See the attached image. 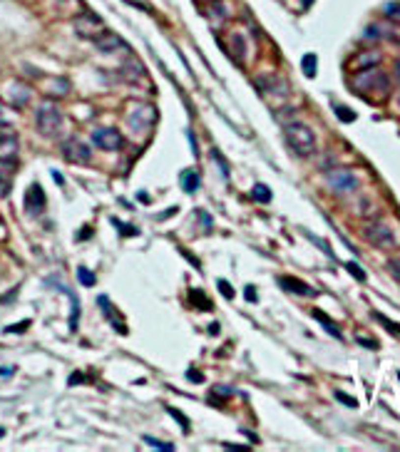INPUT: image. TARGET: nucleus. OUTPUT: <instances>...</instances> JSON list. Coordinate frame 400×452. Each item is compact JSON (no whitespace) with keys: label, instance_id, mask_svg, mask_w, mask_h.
Instances as JSON below:
<instances>
[{"label":"nucleus","instance_id":"nucleus-13","mask_svg":"<svg viewBox=\"0 0 400 452\" xmlns=\"http://www.w3.org/2000/svg\"><path fill=\"white\" fill-rule=\"evenodd\" d=\"M97 306L105 311V316H107V321L112 323V328H114V330H125V328H122V318H117V316H114L112 303H109V298H107V296H100V298H97Z\"/></svg>","mask_w":400,"mask_h":452},{"label":"nucleus","instance_id":"nucleus-1","mask_svg":"<svg viewBox=\"0 0 400 452\" xmlns=\"http://www.w3.org/2000/svg\"><path fill=\"white\" fill-rule=\"evenodd\" d=\"M35 127L43 137H57L65 127V117L57 104H40L35 115Z\"/></svg>","mask_w":400,"mask_h":452},{"label":"nucleus","instance_id":"nucleus-26","mask_svg":"<svg viewBox=\"0 0 400 452\" xmlns=\"http://www.w3.org/2000/svg\"><path fill=\"white\" fill-rule=\"evenodd\" d=\"M167 410H169V415H172V418H177V420L182 423V427H184V430H189V420H187V415H182V412H179V410H174V407H167Z\"/></svg>","mask_w":400,"mask_h":452},{"label":"nucleus","instance_id":"nucleus-11","mask_svg":"<svg viewBox=\"0 0 400 452\" xmlns=\"http://www.w3.org/2000/svg\"><path fill=\"white\" fill-rule=\"evenodd\" d=\"M199 174L194 172V169H184L182 174H179V184H182V189L187 192V194H194L196 189H199Z\"/></svg>","mask_w":400,"mask_h":452},{"label":"nucleus","instance_id":"nucleus-12","mask_svg":"<svg viewBox=\"0 0 400 452\" xmlns=\"http://www.w3.org/2000/svg\"><path fill=\"white\" fill-rule=\"evenodd\" d=\"M15 142L18 139H15V132L13 129H8L5 134H0V159H3V157H10L13 159L15 157Z\"/></svg>","mask_w":400,"mask_h":452},{"label":"nucleus","instance_id":"nucleus-19","mask_svg":"<svg viewBox=\"0 0 400 452\" xmlns=\"http://www.w3.org/2000/svg\"><path fill=\"white\" fill-rule=\"evenodd\" d=\"M77 278H80V283L87 286V288H90V286H95V274H92L90 269H85V266H80V269H77Z\"/></svg>","mask_w":400,"mask_h":452},{"label":"nucleus","instance_id":"nucleus-25","mask_svg":"<svg viewBox=\"0 0 400 452\" xmlns=\"http://www.w3.org/2000/svg\"><path fill=\"white\" fill-rule=\"evenodd\" d=\"M375 318H378V321H380V323H383V326H385L390 333L400 335V326H393V321H388V318H385V316H380V313H375Z\"/></svg>","mask_w":400,"mask_h":452},{"label":"nucleus","instance_id":"nucleus-18","mask_svg":"<svg viewBox=\"0 0 400 452\" xmlns=\"http://www.w3.org/2000/svg\"><path fill=\"white\" fill-rule=\"evenodd\" d=\"M303 75L306 77H316V55L313 52L303 55Z\"/></svg>","mask_w":400,"mask_h":452},{"label":"nucleus","instance_id":"nucleus-15","mask_svg":"<svg viewBox=\"0 0 400 452\" xmlns=\"http://www.w3.org/2000/svg\"><path fill=\"white\" fill-rule=\"evenodd\" d=\"M251 197L256 199V201H261V204H268L271 201V189L266 184H256L254 189H251Z\"/></svg>","mask_w":400,"mask_h":452},{"label":"nucleus","instance_id":"nucleus-22","mask_svg":"<svg viewBox=\"0 0 400 452\" xmlns=\"http://www.w3.org/2000/svg\"><path fill=\"white\" fill-rule=\"evenodd\" d=\"M112 224H114L122 234H127V236H132V234H137V231H139V229H134V226H127L125 221H117V219H112Z\"/></svg>","mask_w":400,"mask_h":452},{"label":"nucleus","instance_id":"nucleus-34","mask_svg":"<svg viewBox=\"0 0 400 452\" xmlns=\"http://www.w3.org/2000/svg\"><path fill=\"white\" fill-rule=\"evenodd\" d=\"M388 13H390V15H398V10H395V8H388Z\"/></svg>","mask_w":400,"mask_h":452},{"label":"nucleus","instance_id":"nucleus-14","mask_svg":"<svg viewBox=\"0 0 400 452\" xmlns=\"http://www.w3.org/2000/svg\"><path fill=\"white\" fill-rule=\"evenodd\" d=\"M313 316H316L318 321H321V326H323V328H326V330H328V333H331L333 338H338V341H343V333H341V330H338V328L333 326V321H331V318H328V316H326L323 311H318V308H316V311H313Z\"/></svg>","mask_w":400,"mask_h":452},{"label":"nucleus","instance_id":"nucleus-6","mask_svg":"<svg viewBox=\"0 0 400 452\" xmlns=\"http://www.w3.org/2000/svg\"><path fill=\"white\" fill-rule=\"evenodd\" d=\"M25 211L32 214V216L45 211V192L40 189V184L27 186V192H25Z\"/></svg>","mask_w":400,"mask_h":452},{"label":"nucleus","instance_id":"nucleus-32","mask_svg":"<svg viewBox=\"0 0 400 452\" xmlns=\"http://www.w3.org/2000/svg\"><path fill=\"white\" fill-rule=\"evenodd\" d=\"M187 375H189V378H191V380H199V383H202V380H204V375H202V373H196V370H189Z\"/></svg>","mask_w":400,"mask_h":452},{"label":"nucleus","instance_id":"nucleus-31","mask_svg":"<svg viewBox=\"0 0 400 452\" xmlns=\"http://www.w3.org/2000/svg\"><path fill=\"white\" fill-rule=\"evenodd\" d=\"M244 296H246V301H251V303H254V301H256V288H254V286H246Z\"/></svg>","mask_w":400,"mask_h":452},{"label":"nucleus","instance_id":"nucleus-3","mask_svg":"<svg viewBox=\"0 0 400 452\" xmlns=\"http://www.w3.org/2000/svg\"><path fill=\"white\" fill-rule=\"evenodd\" d=\"M60 152H62V157H65V162H70V164H87L90 159H92V149L85 144V142H80V139H65L62 142V147H60Z\"/></svg>","mask_w":400,"mask_h":452},{"label":"nucleus","instance_id":"nucleus-20","mask_svg":"<svg viewBox=\"0 0 400 452\" xmlns=\"http://www.w3.org/2000/svg\"><path fill=\"white\" fill-rule=\"evenodd\" d=\"M336 117L338 120H343L346 125H350L353 120H355V112H350L348 107H343V104H336Z\"/></svg>","mask_w":400,"mask_h":452},{"label":"nucleus","instance_id":"nucleus-10","mask_svg":"<svg viewBox=\"0 0 400 452\" xmlns=\"http://www.w3.org/2000/svg\"><path fill=\"white\" fill-rule=\"evenodd\" d=\"M278 283H281L286 291H291V293H298V296H316V288H311V286H306L303 281H298V278H291V276H281V278H278Z\"/></svg>","mask_w":400,"mask_h":452},{"label":"nucleus","instance_id":"nucleus-7","mask_svg":"<svg viewBox=\"0 0 400 452\" xmlns=\"http://www.w3.org/2000/svg\"><path fill=\"white\" fill-rule=\"evenodd\" d=\"M328 184H331L333 192L343 194V192H353V189H355V186H358V176H355L353 172L341 169V172H333V174L328 176Z\"/></svg>","mask_w":400,"mask_h":452},{"label":"nucleus","instance_id":"nucleus-27","mask_svg":"<svg viewBox=\"0 0 400 452\" xmlns=\"http://www.w3.org/2000/svg\"><path fill=\"white\" fill-rule=\"evenodd\" d=\"M388 271L393 274V278H398V281H400V258H393V261L388 263Z\"/></svg>","mask_w":400,"mask_h":452},{"label":"nucleus","instance_id":"nucleus-23","mask_svg":"<svg viewBox=\"0 0 400 452\" xmlns=\"http://www.w3.org/2000/svg\"><path fill=\"white\" fill-rule=\"evenodd\" d=\"M27 100H30V90L23 87V92H18V87H15V107H23Z\"/></svg>","mask_w":400,"mask_h":452},{"label":"nucleus","instance_id":"nucleus-24","mask_svg":"<svg viewBox=\"0 0 400 452\" xmlns=\"http://www.w3.org/2000/svg\"><path fill=\"white\" fill-rule=\"evenodd\" d=\"M336 398H338L343 405H348V407H355V405H358V400H355V398H350V395H346L343 390H336Z\"/></svg>","mask_w":400,"mask_h":452},{"label":"nucleus","instance_id":"nucleus-5","mask_svg":"<svg viewBox=\"0 0 400 452\" xmlns=\"http://www.w3.org/2000/svg\"><path fill=\"white\" fill-rule=\"evenodd\" d=\"M105 27H102V20L95 15V13H82L77 20H75V32L80 35V37H95L102 32Z\"/></svg>","mask_w":400,"mask_h":452},{"label":"nucleus","instance_id":"nucleus-30","mask_svg":"<svg viewBox=\"0 0 400 452\" xmlns=\"http://www.w3.org/2000/svg\"><path fill=\"white\" fill-rule=\"evenodd\" d=\"M358 343H361L363 348H371V351L378 348V343H375V341H368V338H358Z\"/></svg>","mask_w":400,"mask_h":452},{"label":"nucleus","instance_id":"nucleus-16","mask_svg":"<svg viewBox=\"0 0 400 452\" xmlns=\"http://www.w3.org/2000/svg\"><path fill=\"white\" fill-rule=\"evenodd\" d=\"M189 296H191V301H194V306H196V308H202V311H212V303L207 301V296H204V293H199V291H189Z\"/></svg>","mask_w":400,"mask_h":452},{"label":"nucleus","instance_id":"nucleus-9","mask_svg":"<svg viewBox=\"0 0 400 452\" xmlns=\"http://www.w3.org/2000/svg\"><path fill=\"white\" fill-rule=\"evenodd\" d=\"M95 43H97V48H100L102 52H112V50L125 48V40H122V37H117V35L109 32V30H102V32L95 37Z\"/></svg>","mask_w":400,"mask_h":452},{"label":"nucleus","instance_id":"nucleus-4","mask_svg":"<svg viewBox=\"0 0 400 452\" xmlns=\"http://www.w3.org/2000/svg\"><path fill=\"white\" fill-rule=\"evenodd\" d=\"M122 134H119V129L114 127H100L92 132V144H97L100 149H105V152H114V149L122 147Z\"/></svg>","mask_w":400,"mask_h":452},{"label":"nucleus","instance_id":"nucleus-17","mask_svg":"<svg viewBox=\"0 0 400 452\" xmlns=\"http://www.w3.org/2000/svg\"><path fill=\"white\" fill-rule=\"evenodd\" d=\"M343 266L348 269V274H350L353 278H358V281H361V283H363V281L368 278V276H366V271H363L361 266H358V263H355V261H346V263H343Z\"/></svg>","mask_w":400,"mask_h":452},{"label":"nucleus","instance_id":"nucleus-29","mask_svg":"<svg viewBox=\"0 0 400 452\" xmlns=\"http://www.w3.org/2000/svg\"><path fill=\"white\" fill-rule=\"evenodd\" d=\"M219 288H221L224 298H234V288L229 286V281H219Z\"/></svg>","mask_w":400,"mask_h":452},{"label":"nucleus","instance_id":"nucleus-36","mask_svg":"<svg viewBox=\"0 0 400 452\" xmlns=\"http://www.w3.org/2000/svg\"><path fill=\"white\" fill-rule=\"evenodd\" d=\"M398 378H400V373H398Z\"/></svg>","mask_w":400,"mask_h":452},{"label":"nucleus","instance_id":"nucleus-35","mask_svg":"<svg viewBox=\"0 0 400 452\" xmlns=\"http://www.w3.org/2000/svg\"><path fill=\"white\" fill-rule=\"evenodd\" d=\"M3 435H5V430H3V427H0V437H3Z\"/></svg>","mask_w":400,"mask_h":452},{"label":"nucleus","instance_id":"nucleus-2","mask_svg":"<svg viewBox=\"0 0 400 452\" xmlns=\"http://www.w3.org/2000/svg\"><path fill=\"white\" fill-rule=\"evenodd\" d=\"M284 132H286V139L298 157H308L316 149V137L303 122H291V125H286Z\"/></svg>","mask_w":400,"mask_h":452},{"label":"nucleus","instance_id":"nucleus-33","mask_svg":"<svg viewBox=\"0 0 400 452\" xmlns=\"http://www.w3.org/2000/svg\"><path fill=\"white\" fill-rule=\"evenodd\" d=\"M301 5H303V8H311V5H313V0H301Z\"/></svg>","mask_w":400,"mask_h":452},{"label":"nucleus","instance_id":"nucleus-21","mask_svg":"<svg viewBox=\"0 0 400 452\" xmlns=\"http://www.w3.org/2000/svg\"><path fill=\"white\" fill-rule=\"evenodd\" d=\"M144 442H147L149 447H154V450H167V452H172V450H174V445H169V442H159V440H154V437H144Z\"/></svg>","mask_w":400,"mask_h":452},{"label":"nucleus","instance_id":"nucleus-8","mask_svg":"<svg viewBox=\"0 0 400 452\" xmlns=\"http://www.w3.org/2000/svg\"><path fill=\"white\" fill-rule=\"evenodd\" d=\"M368 239L373 241V246H395V236L385 224H373L368 229Z\"/></svg>","mask_w":400,"mask_h":452},{"label":"nucleus","instance_id":"nucleus-28","mask_svg":"<svg viewBox=\"0 0 400 452\" xmlns=\"http://www.w3.org/2000/svg\"><path fill=\"white\" fill-rule=\"evenodd\" d=\"M212 157H214V159L219 162V167H221V172H224V176H229V167H226V162H224V157H221V154L216 152V149H214V152H212Z\"/></svg>","mask_w":400,"mask_h":452}]
</instances>
